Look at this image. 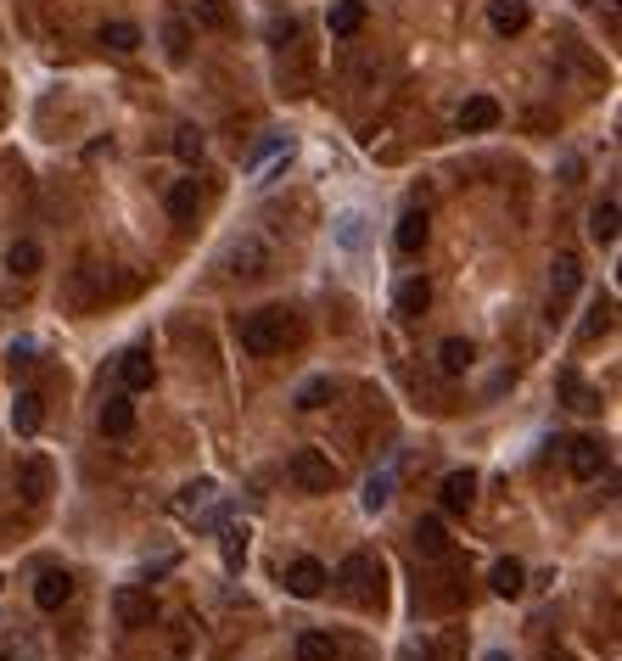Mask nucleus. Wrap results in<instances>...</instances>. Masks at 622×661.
I'll list each match as a JSON object with an SVG mask.
<instances>
[{
    "label": "nucleus",
    "instance_id": "1",
    "mask_svg": "<svg viewBox=\"0 0 622 661\" xmlns=\"http://www.w3.org/2000/svg\"><path fill=\"white\" fill-rule=\"evenodd\" d=\"M286 331H292V314L286 309H253V314H241L236 320V342H241V353H253V359L281 353Z\"/></svg>",
    "mask_w": 622,
    "mask_h": 661
},
{
    "label": "nucleus",
    "instance_id": "5",
    "mask_svg": "<svg viewBox=\"0 0 622 661\" xmlns=\"http://www.w3.org/2000/svg\"><path fill=\"white\" fill-rule=\"evenodd\" d=\"M17 493H23V505H45V493H51V460L45 454H29V460L17 465Z\"/></svg>",
    "mask_w": 622,
    "mask_h": 661
},
{
    "label": "nucleus",
    "instance_id": "27",
    "mask_svg": "<svg viewBox=\"0 0 622 661\" xmlns=\"http://www.w3.org/2000/svg\"><path fill=\"white\" fill-rule=\"evenodd\" d=\"M219 549H225V566H230V572H241V561H247V527H241V521L219 527Z\"/></svg>",
    "mask_w": 622,
    "mask_h": 661
},
{
    "label": "nucleus",
    "instance_id": "26",
    "mask_svg": "<svg viewBox=\"0 0 622 661\" xmlns=\"http://www.w3.org/2000/svg\"><path fill=\"white\" fill-rule=\"evenodd\" d=\"M337 656H342V645L331 633H303L297 639V661H337Z\"/></svg>",
    "mask_w": 622,
    "mask_h": 661
},
{
    "label": "nucleus",
    "instance_id": "10",
    "mask_svg": "<svg viewBox=\"0 0 622 661\" xmlns=\"http://www.w3.org/2000/svg\"><path fill=\"white\" fill-rule=\"evenodd\" d=\"M152 611H157V605H152V594H146V589H135V583L113 594V617L124 622V628H146V622H152Z\"/></svg>",
    "mask_w": 622,
    "mask_h": 661
},
{
    "label": "nucleus",
    "instance_id": "19",
    "mask_svg": "<svg viewBox=\"0 0 622 661\" xmlns=\"http://www.w3.org/2000/svg\"><path fill=\"white\" fill-rule=\"evenodd\" d=\"M426 236H432V225H426V213H421V208H410L404 219H398V230H393L398 253H421V247H426Z\"/></svg>",
    "mask_w": 622,
    "mask_h": 661
},
{
    "label": "nucleus",
    "instance_id": "36",
    "mask_svg": "<svg viewBox=\"0 0 622 661\" xmlns=\"http://www.w3.org/2000/svg\"><path fill=\"white\" fill-rule=\"evenodd\" d=\"M606 325H611V303H606V297H600V303H594V320L583 325V331H589V337H594V331H606Z\"/></svg>",
    "mask_w": 622,
    "mask_h": 661
},
{
    "label": "nucleus",
    "instance_id": "18",
    "mask_svg": "<svg viewBox=\"0 0 622 661\" xmlns=\"http://www.w3.org/2000/svg\"><path fill=\"white\" fill-rule=\"evenodd\" d=\"M40 264H45V253H40V241H12V253H6V269H12L17 281H34L40 275Z\"/></svg>",
    "mask_w": 622,
    "mask_h": 661
},
{
    "label": "nucleus",
    "instance_id": "12",
    "mask_svg": "<svg viewBox=\"0 0 622 661\" xmlns=\"http://www.w3.org/2000/svg\"><path fill=\"white\" fill-rule=\"evenodd\" d=\"M152 353L146 348H129V353H118V381H124V393H146L152 387Z\"/></svg>",
    "mask_w": 622,
    "mask_h": 661
},
{
    "label": "nucleus",
    "instance_id": "23",
    "mask_svg": "<svg viewBox=\"0 0 622 661\" xmlns=\"http://www.w3.org/2000/svg\"><path fill=\"white\" fill-rule=\"evenodd\" d=\"M415 549H421V555H432V561L449 549V533H443L438 516H421V521H415Z\"/></svg>",
    "mask_w": 622,
    "mask_h": 661
},
{
    "label": "nucleus",
    "instance_id": "33",
    "mask_svg": "<svg viewBox=\"0 0 622 661\" xmlns=\"http://www.w3.org/2000/svg\"><path fill=\"white\" fill-rule=\"evenodd\" d=\"M331 398V381L326 376H314V381H303V387H297V409H320Z\"/></svg>",
    "mask_w": 622,
    "mask_h": 661
},
{
    "label": "nucleus",
    "instance_id": "17",
    "mask_svg": "<svg viewBox=\"0 0 622 661\" xmlns=\"http://www.w3.org/2000/svg\"><path fill=\"white\" fill-rule=\"evenodd\" d=\"M499 124V101L494 96H471L466 107H460V129L466 135H482V129H494Z\"/></svg>",
    "mask_w": 622,
    "mask_h": 661
},
{
    "label": "nucleus",
    "instance_id": "22",
    "mask_svg": "<svg viewBox=\"0 0 622 661\" xmlns=\"http://www.w3.org/2000/svg\"><path fill=\"white\" fill-rule=\"evenodd\" d=\"M197 208H202V191H197V180H174V185H169V213H174V219L185 225V219H197Z\"/></svg>",
    "mask_w": 622,
    "mask_h": 661
},
{
    "label": "nucleus",
    "instance_id": "6",
    "mask_svg": "<svg viewBox=\"0 0 622 661\" xmlns=\"http://www.w3.org/2000/svg\"><path fill=\"white\" fill-rule=\"evenodd\" d=\"M326 583H331V572L314 561V555H297V561L286 566V589H292L297 600H314V594L326 589Z\"/></svg>",
    "mask_w": 622,
    "mask_h": 661
},
{
    "label": "nucleus",
    "instance_id": "20",
    "mask_svg": "<svg viewBox=\"0 0 622 661\" xmlns=\"http://www.w3.org/2000/svg\"><path fill=\"white\" fill-rule=\"evenodd\" d=\"M40 421H45V398L40 393H17V404H12V426L23 437H34L40 432Z\"/></svg>",
    "mask_w": 622,
    "mask_h": 661
},
{
    "label": "nucleus",
    "instance_id": "13",
    "mask_svg": "<svg viewBox=\"0 0 622 661\" xmlns=\"http://www.w3.org/2000/svg\"><path fill=\"white\" fill-rule=\"evenodd\" d=\"M488 23H494V34H522L527 23H533V6L527 0H488Z\"/></svg>",
    "mask_w": 622,
    "mask_h": 661
},
{
    "label": "nucleus",
    "instance_id": "11",
    "mask_svg": "<svg viewBox=\"0 0 622 661\" xmlns=\"http://www.w3.org/2000/svg\"><path fill=\"white\" fill-rule=\"evenodd\" d=\"M213 499H219V482H208V477H202V482H185L180 499H174V516H180V521H197V516H208V510H213Z\"/></svg>",
    "mask_w": 622,
    "mask_h": 661
},
{
    "label": "nucleus",
    "instance_id": "38",
    "mask_svg": "<svg viewBox=\"0 0 622 661\" xmlns=\"http://www.w3.org/2000/svg\"><path fill=\"white\" fill-rule=\"evenodd\" d=\"M482 661H510V656H505V650H488V656H482Z\"/></svg>",
    "mask_w": 622,
    "mask_h": 661
},
{
    "label": "nucleus",
    "instance_id": "7",
    "mask_svg": "<svg viewBox=\"0 0 622 661\" xmlns=\"http://www.w3.org/2000/svg\"><path fill=\"white\" fill-rule=\"evenodd\" d=\"M68 600H73V577L62 572V566H45V572L34 577V605H40V611H62Z\"/></svg>",
    "mask_w": 622,
    "mask_h": 661
},
{
    "label": "nucleus",
    "instance_id": "31",
    "mask_svg": "<svg viewBox=\"0 0 622 661\" xmlns=\"http://www.w3.org/2000/svg\"><path fill=\"white\" fill-rule=\"evenodd\" d=\"M163 51H169V62L191 57V29H185L180 17H169V23H163Z\"/></svg>",
    "mask_w": 622,
    "mask_h": 661
},
{
    "label": "nucleus",
    "instance_id": "25",
    "mask_svg": "<svg viewBox=\"0 0 622 661\" xmlns=\"http://www.w3.org/2000/svg\"><path fill=\"white\" fill-rule=\"evenodd\" d=\"M488 583H494V594H499V600H516V594L527 589V572H522V561H499Z\"/></svg>",
    "mask_w": 622,
    "mask_h": 661
},
{
    "label": "nucleus",
    "instance_id": "14",
    "mask_svg": "<svg viewBox=\"0 0 622 661\" xmlns=\"http://www.w3.org/2000/svg\"><path fill=\"white\" fill-rule=\"evenodd\" d=\"M326 29H331V40H354V34L365 29V0H337L331 17H326Z\"/></svg>",
    "mask_w": 622,
    "mask_h": 661
},
{
    "label": "nucleus",
    "instance_id": "21",
    "mask_svg": "<svg viewBox=\"0 0 622 661\" xmlns=\"http://www.w3.org/2000/svg\"><path fill=\"white\" fill-rule=\"evenodd\" d=\"M426 309H432V286H426L421 275L398 286V314H404V320H421Z\"/></svg>",
    "mask_w": 622,
    "mask_h": 661
},
{
    "label": "nucleus",
    "instance_id": "34",
    "mask_svg": "<svg viewBox=\"0 0 622 661\" xmlns=\"http://www.w3.org/2000/svg\"><path fill=\"white\" fill-rule=\"evenodd\" d=\"M387 499H393V477L382 471V477H370V482H365V510H382Z\"/></svg>",
    "mask_w": 622,
    "mask_h": 661
},
{
    "label": "nucleus",
    "instance_id": "30",
    "mask_svg": "<svg viewBox=\"0 0 622 661\" xmlns=\"http://www.w3.org/2000/svg\"><path fill=\"white\" fill-rule=\"evenodd\" d=\"M191 23H197V29H230V6L225 0H197V6H191Z\"/></svg>",
    "mask_w": 622,
    "mask_h": 661
},
{
    "label": "nucleus",
    "instance_id": "2",
    "mask_svg": "<svg viewBox=\"0 0 622 661\" xmlns=\"http://www.w3.org/2000/svg\"><path fill=\"white\" fill-rule=\"evenodd\" d=\"M286 482H292L297 493H331L337 465H331V454H320V449H292V460H286Z\"/></svg>",
    "mask_w": 622,
    "mask_h": 661
},
{
    "label": "nucleus",
    "instance_id": "24",
    "mask_svg": "<svg viewBox=\"0 0 622 661\" xmlns=\"http://www.w3.org/2000/svg\"><path fill=\"white\" fill-rule=\"evenodd\" d=\"M471 359H477V348H471L466 337H449V342L438 348V365L449 370V376H466V370H471Z\"/></svg>",
    "mask_w": 622,
    "mask_h": 661
},
{
    "label": "nucleus",
    "instance_id": "16",
    "mask_svg": "<svg viewBox=\"0 0 622 661\" xmlns=\"http://www.w3.org/2000/svg\"><path fill=\"white\" fill-rule=\"evenodd\" d=\"M477 505V471H449L443 477V510H471Z\"/></svg>",
    "mask_w": 622,
    "mask_h": 661
},
{
    "label": "nucleus",
    "instance_id": "32",
    "mask_svg": "<svg viewBox=\"0 0 622 661\" xmlns=\"http://www.w3.org/2000/svg\"><path fill=\"white\" fill-rule=\"evenodd\" d=\"M202 129L197 124H185V129H174V157H180V163H202Z\"/></svg>",
    "mask_w": 622,
    "mask_h": 661
},
{
    "label": "nucleus",
    "instance_id": "9",
    "mask_svg": "<svg viewBox=\"0 0 622 661\" xmlns=\"http://www.w3.org/2000/svg\"><path fill=\"white\" fill-rule=\"evenodd\" d=\"M578 286H583V264H578L572 253H561V258L550 264V314L566 309V297L578 292Z\"/></svg>",
    "mask_w": 622,
    "mask_h": 661
},
{
    "label": "nucleus",
    "instance_id": "3",
    "mask_svg": "<svg viewBox=\"0 0 622 661\" xmlns=\"http://www.w3.org/2000/svg\"><path fill=\"white\" fill-rule=\"evenodd\" d=\"M337 583L354 594L359 605H370L376 594H382V566L370 561V555H348V561L337 566Z\"/></svg>",
    "mask_w": 622,
    "mask_h": 661
},
{
    "label": "nucleus",
    "instance_id": "29",
    "mask_svg": "<svg viewBox=\"0 0 622 661\" xmlns=\"http://www.w3.org/2000/svg\"><path fill=\"white\" fill-rule=\"evenodd\" d=\"M589 236L600 241V247H611V241H617V202H611V197L589 213Z\"/></svg>",
    "mask_w": 622,
    "mask_h": 661
},
{
    "label": "nucleus",
    "instance_id": "37",
    "mask_svg": "<svg viewBox=\"0 0 622 661\" xmlns=\"http://www.w3.org/2000/svg\"><path fill=\"white\" fill-rule=\"evenodd\" d=\"M34 365V342H17L12 348V370H29Z\"/></svg>",
    "mask_w": 622,
    "mask_h": 661
},
{
    "label": "nucleus",
    "instance_id": "4",
    "mask_svg": "<svg viewBox=\"0 0 622 661\" xmlns=\"http://www.w3.org/2000/svg\"><path fill=\"white\" fill-rule=\"evenodd\" d=\"M269 264H275V253H269L258 236H247V241H236V247H230V275H236V281H264Z\"/></svg>",
    "mask_w": 622,
    "mask_h": 661
},
{
    "label": "nucleus",
    "instance_id": "8",
    "mask_svg": "<svg viewBox=\"0 0 622 661\" xmlns=\"http://www.w3.org/2000/svg\"><path fill=\"white\" fill-rule=\"evenodd\" d=\"M566 465H572L578 482H594L600 471H606V449H600L594 437H572V443H566Z\"/></svg>",
    "mask_w": 622,
    "mask_h": 661
},
{
    "label": "nucleus",
    "instance_id": "15",
    "mask_svg": "<svg viewBox=\"0 0 622 661\" xmlns=\"http://www.w3.org/2000/svg\"><path fill=\"white\" fill-rule=\"evenodd\" d=\"M101 432H107V437H129V432H135V404H129V393H113L107 404H101Z\"/></svg>",
    "mask_w": 622,
    "mask_h": 661
},
{
    "label": "nucleus",
    "instance_id": "35",
    "mask_svg": "<svg viewBox=\"0 0 622 661\" xmlns=\"http://www.w3.org/2000/svg\"><path fill=\"white\" fill-rule=\"evenodd\" d=\"M566 398H572V409H583V415H589V409H600V393H589L578 376H566Z\"/></svg>",
    "mask_w": 622,
    "mask_h": 661
},
{
    "label": "nucleus",
    "instance_id": "28",
    "mask_svg": "<svg viewBox=\"0 0 622 661\" xmlns=\"http://www.w3.org/2000/svg\"><path fill=\"white\" fill-rule=\"evenodd\" d=\"M101 45L118 51V57H129V51H141V29H135V23H107V29H101Z\"/></svg>",
    "mask_w": 622,
    "mask_h": 661
}]
</instances>
